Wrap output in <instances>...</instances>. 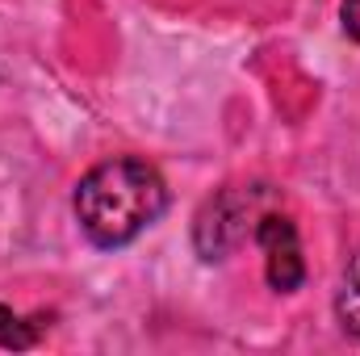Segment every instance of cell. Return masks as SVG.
<instances>
[{
  "instance_id": "6da1fadb",
  "label": "cell",
  "mask_w": 360,
  "mask_h": 356,
  "mask_svg": "<svg viewBox=\"0 0 360 356\" xmlns=\"http://www.w3.org/2000/svg\"><path fill=\"white\" fill-rule=\"evenodd\" d=\"M168 210V184L147 160H105L76 184V218L96 248L139 239Z\"/></svg>"
},
{
  "instance_id": "7a4b0ae2",
  "label": "cell",
  "mask_w": 360,
  "mask_h": 356,
  "mask_svg": "<svg viewBox=\"0 0 360 356\" xmlns=\"http://www.w3.org/2000/svg\"><path fill=\"white\" fill-rule=\"evenodd\" d=\"M260 189H226L218 193L201 218H197V252L205 260H222L239 239H248V218H252V205H256Z\"/></svg>"
},
{
  "instance_id": "3957f363",
  "label": "cell",
  "mask_w": 360,
  "mask_h": 356,
  "mask_svg": "<svg viewBox=\"0 0 360 356\" xmlns=\"http://www.w3.org/2000/svg\"><path fill=\"white\" fill-rule=\"evenodd\" d=\"M256 243L264 248V276L276 293H293L306 281V260L297 243V227L285 214H264L256 222Z\"/></svg>"
},
{
  "instance_id": "277c9868",
  "label": "cell",
  "mask_w": 360,
  "mask_h": 356,
  "mask_svg": "<svg viewBox=\"0 0 360 356\" xmlns=\"http://www.w3.org/2000/svg\"><path fill=\"white\" fill-rule=\"evenodd\" d=\"M335 314H340L344 331H352L360 340V252L352 256V265L344 272V285H340V298H335Z\"/></svg>"
},
{
  "instance_id": "5b68a950",
  "label": "cell",
  "mask_w": 360,
  "mask_h": 356,
  "mask_svg": "<svg viewBox=\"0 0 360 356\" xmlns=\"http://www.w3.org/2000/svg\"><path fill=\"white\" fill-rule=\"evenodd\" d=\"M34 344H38V327H30L8 306H0V348H34Z\"/></svg>"
},
{
  "instance_id": "8992f818",
  "label": "cell",
  "mask_w": 360,
  "mask_h": 356,
  "mask_svg": "<svg viewBox=\"0 0 360 356\" xmlns=\"http://www.w3.org/2000/svg\"><path fill=\"white\" fill-rule=\"evenodd\" d=\"M340 21H344V34L360 42V0H344L340 4Z\"/></svg>"
}]
</instances>
